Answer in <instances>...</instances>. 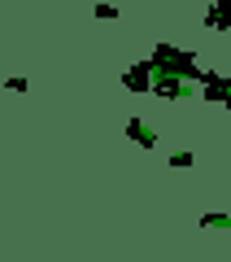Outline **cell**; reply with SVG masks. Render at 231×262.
I'll return each mask as SVG.
<instances>
[{"label":"cell","mask_w":231,"mask_h":262,"mask_svg":"<svg viewBox=\"0 0 231 262\" xmlns=\"http://www.w3.org/2000/svg\"><path fill=\"white\" fill-rule=\"evenodd\" d=\"M153 92L166 96V101H183L188 92H192V83L179 75H170V70H153Z\"/></svg>","instance_id":"6da1fadb"},{"label":"cell","mask_w":231,"mask_h":262,"mask_svg":"<svg viewBox=\"0 0 231 262\" xmlns=\"http://www.w3.org/2000/svg\"><path fill=\"white\" fill-rule=\"evenodd\" d=\"M153 70H157L153 57H144V61H135L127 75H122V83H127L131 92H153Z\"/></svg>","instance_id":"7a4b0ae2"},{"label":"cell","mask_w":231,"mask_h":262,"mask_svg":"<svg viewBox=\"0 0 231 262\" xmlns=\"http://www.w3.org/2000/svg\"><path fill=\"white\" fill-rule=\"evenodd\" d=\"M201 22H205V31H231V0H214Z\"/></svg>","instance_id":"3957f363"},{"label":"cell","mask_w":231,"mask_h":262,"mask_svg":"<svg viewBox=\"0 0 231 262\" xmlns=\"http://www.w3.org/2000/svg\"><path fill=\"white\" fill-rule=\"evenodd\" d=\"M127 136H131V140H140V149H153V144H157L153 127H144L140 118H131V122H127Z\"/></svg>","instance_id":"277c9868"},{"label":"cell","mask_w":231,"mask_h":262,"mask_svg":"<svg viewBox=\"0 0 231 262\" xmlns=\"http://www.w3.org/2000/svg\"><path fill=\"white\" fill-rule=\"evenodd\" d=\"M201 227L205 232H227V214H201Z\"/></svg>","instance_id":"5b68a950"},{"label":"cell","mask_w":231,"mask_h":262,"mask_svg":"<svg viewBox=\"0 0 231 262\" xmlns=\"http://www.w3.org/2000/svg\"><path fill=\"white\" fill-rule=\"evenodd\" d=\"M92 13H96L101 22H113V18H118V5H105V0H96V5H92Z\"/></svg>","instance_id":"8992f818"},{"label":"cell","mask_w":231,"mask_h":262,"mask_svg":"<svg viewBox=\"0 0 231 262\" xmlns=\"http://www.w3.org/2000/svg\"><path fill=\"white\" fill-rule=\"evenodd\" d=\"M170 166H179V170H188V166H196V153H188V149H179V153H170Z\"/></svg>","instance_id":"52a82bcc"},{"label":"cell","mask_w":231,"mask_h":262,"mask_svg":"<svg viewBox=\"0 0 231 262\" xmlns=\"http://www.w3.org/2000/svg\"><path fill=\"white\" fill-rule=\"evenodd\" d=\"M222 110H231V96H227V105H222Z\"/></svg>","instance_id":"ba28073f"},{"label":"cell","mask_w":231,"mask_h":262,"mask_svg":"<svg viewBox=\"0 0 231 262\" xmlns=\"http://www.w3.org/2000/svg\"><path fill=\"white\" fill-rule=\"evenodd\" d=\"M227 232H231V214H227Z\"/></svg>","instance_id":"9c48e42d"}]
</instances>
